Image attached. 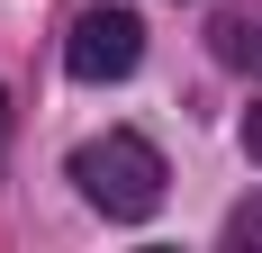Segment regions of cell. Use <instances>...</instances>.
<instances>
[{"label":"cell","instance_id":"obj_1","mask_svg":"<svg viewBox=\"0 0 262 253\" xmlns=\"http://www.w3.org/2000/svg\"><path fill=\"white\" fill-rule=\"evenodd\" d=\"M73 190L100 208V217L136 226V217H154V208H163V154L145 145V136H127V126L81 136V145H73Z\"/></svg>","mask_w":262,"mask_h":253},{"label":"cell","instance_id":"obj_2","mask_svg":"<svg viewBox=\"0 0 262 253\" xmlns=\"http://www.w3.org/2000/svg\"><path fill=\"white\" fill-rule=\"evenodd\" d=\"M63 64H73V81H127L136 64H145V18H136V9H91V18L73 27Z\"/></svg>","mask_w":262,"mask_h":253},{"label":"cell","instance_id":"obj_3","mask_svg":"<svg viewBox=\"0 0 262 253\" xmlns=\"http://www.w3.org/2000/svg\"><path fill=\"white\" fill-rule=\"evenodd\" d=\"M208 46H217V64H235V73H262V0H235V9H217Z\"/></svg>","mask_w":262,"mask_h":253},{"label":"cell","instance_id":"obj_4","mask_svg":"<svg viewBox=\"0 0 262 253\" xmlns=\"http://www.w3.org/2000/svg\"><path fill=\"white\" fill-rule=\"evenodd\" d=\"M244 154H253V163H262V109H253V118H244Z\"/></svg>","mask_w":262,"mask_h":253}]
</instances>
